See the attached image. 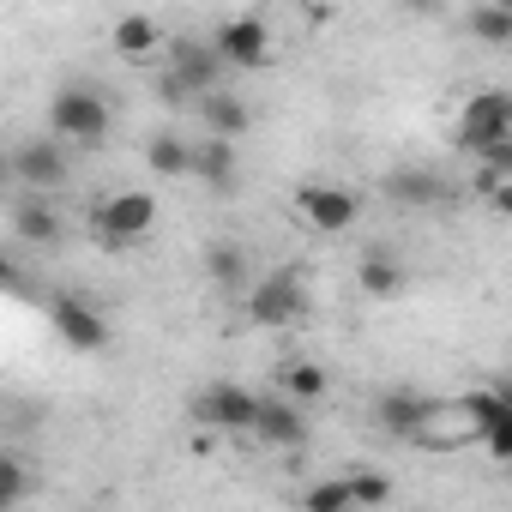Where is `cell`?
I'll return each instance as SVG.
<instances>
[{
    "label": "cell",
    "mask_w": 512,
    "mask_h": 512,
    "mask_svg": "<svg viewBox=\"0 0 512 512\" xmlns=\"http://www.w3.org/2000/svg\"><path fill=\"white\" fill-rule=\"evenodd\" d=\"M187 175H193L199 187H211V193H229V187H235V175H241V163H235V139L205 133V139L187 151Z\"/></svg>",
    "instance_id": "13"
},
{
    "label": "cell",
    "mask_w": 512,
    "mask_h": 512,
    "mask_svg": "<svg viewBox=\"0 0 512 512\" xmlns=\"http://www.w3.org/2000/svg\"><path fill=\"white\" fill-rule=\"evenodd\" d=\"M386 193H392L398 205H440V181L422 175V169H398V175L386 181Z\"/></svg>",
    "instance_id": "25"
},
{
    "label": "cell",
    "mask_w": 512,
    "mask_h": 512,
    "mask_svg": "<svg viewBox=\"0 0 512 512\" xmlns=\"http://www.w3.org/2000/svg\"><path fill=\"white\" fill-rule=\"evenodd\" d=\"M410 446H422V452H458V446H470L476 440V422L458 410V398L452 404H422V416H416V428L404 434Z\"/></svg>",
    "instance_id": "10"
},
{
    "label": "cell",
    "mask_w": 512,
    "mask_h": 512,
    "mask_svg": "<svg viewBox=\"0 0 512 512\" xmlns=\"http://www.w3.org/2000/svg\"><path fill=\"white\" fill-rule=\"evenodd\" d=\"M187 139L175 133V127H163L151 145H145V163H151V175H163V181H187Z\"/></svg>",
    "instance_id": "19"
},
{
    "label": "cell",
    "mask_w": 512,
    "mask_h": 512,
    "mask_svg": "<svg viewBox=\"0 0 512 512\" xmlns=\"http://www.w3.org/2000/svg\"><path fill=\"white\" fill-rule=\"evenodd\" d=\"M302 314H308V284H302V266L266 272L260 284L247 290V320H253V326H296Z\"/></svg>",
    "instance_id": "3"
},
{
    "label": "cell",
    "mask_w": 512,
    "mask_h": 512,
    "mask_svg": "<svg viewBox=\"0 0 512 512\" xmlns=\"http://www.w3.org/2000/svg\"><path fill=\"white\" fill-rule=\"evenodd\" d=\"M500 139H512V97H506V91H476V97L464 103L458 127H452V145L476 157V151H488V145H500Z\"/></svg>",
    "instance_id": "5"
},
{
    "label": "cell",
    "mask_w": 512,
    "mask_h": 512,
    "mask_svg": "<svg viewBox=\"0 0 512 512\" xmlns=\"http://www.w3.org/2000/svg\"><path fill=\"white\" fill-rule=\"evenodd\" d=\"M49 326H55V338H61L67 350H79V356L109 350V320H103L91 302H79V296H55V302H49Z\"/></svg>",
    "instance_id": "9"
},
{
    "label": "cell",
    "mask_w": 512,
    "mask_h": 512,
    "mask_svg": "<svg viewBox=\"0 0 512 512\" xmlns=\"http://www.w3.org/2000/svg\"><path fill=\"white\" fill-rule=\"evenodd\" d=\"M31 488H37V470H31V458H19V452H0V506H19Z\"/></svg>",
    "instance_id": "24"
},
{
    "label": "cell",
    "mask_w": 512,
    "mask_h": 512,
    "mask_svg": "<svg viewBox=\"0 0 512 512\" xmlns=\"http://www.w3.org/2000/svg\"><path fill=\"white\" fill-rule=\"evenodd\" d=\"M109 127H115V109H109V97H103L91 79H67V85L49 97V133H55V139L91 151V145L109 139Z\"/></svg>",
    "instance_id": "1"
},
{
    "label": "cell",
    "mask_w": 512,
    "mask_h": 512,
    "mask_svg": "<svg viewBox=\"0 0 512 512\" xmlns=\"http://www.w3.org/2000/svg\"><path fill=\"white\" fill-rule=\"evenodd\" d=\"M458 410L476 422V434H482V428H494V422H512V398H506L500 386H476V392H464V398H458Z\"/></svg>",
    "instance_id": "21"
},
{
    "label": "cell",
    "mask_w": 512,
    "mask_h": 512,
    "mask_svg": "<svg viewBox=\"0 0 512 512\" xmlns=\"http://www.w3.org/2000/svg\"><path fill=\"white\" fill-rule=\"evenodd\" d=\"M253 404H260V392H247V386H235V380H217V386H205V392L193 398V416H199L205 428L247 434V422H253Z\"/></svg>",
    "instance_id": "11"
},
{
    "label": "cell",
    "mask_w": 512,
    "mask_h": 512,
    "mask_svg": "<svg viewBox=\"0 0 512 512\" xmlns=\"http://www.w3.org/2000/svg\"><path fill=\"white\" fill-rule=\"evenodd\" d=\"M7 181H13V169H7V157H0V193H7Z\"/></svg>",
    "instance_id": "29"
},
{
    "label": "cell",
    "mask_w": 512,
    "mask_h": 512,
    "mask_svg": "<svg viewBox=\"0 0 512 512\" xmlns=\"http://www.w3.org/2000/svg\"><path fill=\"white\" fill-rule=\"evenodd\" d=\"M302 506L308 512H350V476H326V482L302 488Z\"/></svg>",
    "instance_id": "26"
},
{
    "label": "cell",
    "mask_w": 512,
    "mask_h": 512,
    "mask_svg": "<svg viewBox=\"0 0 512 512\" xmlns=\"http://www.w3.org/2000/svg\"><path fill=\"white\" fill-rule=\"evenodd\" d=\"M7 169H13V181H25L31 193H55V187H67V175H73V145L55 139V133H37V139H25V145L7 157Z\"/></svg>",
    "instance_id": "4"
},
{
    "label": "cell",
    "mask_w": 512,
    "mask_h": 512,
    "mask_svg": "<svg viewBox=\"0 0 512 512\" xmlns=\"http://www.w3.org/2000/svg\"><path fill=\"white\" fill-rule=\"evenodd\" d=\"M464 31H470L482 49H506V43H512V7H506V0H482V7H470Z\"/></svg>",
    "instance_id": "17"
},
{
    "label": "cell",
    "mask_w": 512,
    "mask_h": 512,
    "mask_svg": "<svg viewBox=\"0 0 512 512\" xmlns=\"http://www.w3.org/2000/svg\"><path fill=\"white\" fill-rule=\"evenodd\" d=\"M247 434H260V440L278 446V452H296V446H308V416H302L296 398H260V404H253Z\"/></svg>",
    "instance_id": "12"
},
{
    "label": "cell",
    "mask_w": 512,
    "mask_h": 512,
    "mask_svg": "<svg viewBox=\"0 0 512 512\" xmlns=\"http://www.w3.org/2000/svg\"><path fill=\"white\" fill-rule=\"evenodd\" d=\"M13 223H19V235L25 241H37V247H49V241H61V211L43 199V193H31L19 211H13Z\"/></svg>",
    "instance_id": "20"
},
{
    "label": "cell",
    "mask_w": 512,
    "mask_h": 512,
    "mask_svg": "<svg viewBox=\"0 0 512 512\" xmlns=\"http://www.w3.org/2000/svg\"><path fill=\"white\" fill-rule=\"evenodd\" d=\"M163 55H169L163 85H157V97H163V103L187 109L199 91L223 85V61H217V49H211V43H199V37H163Z\"/></svg>",
    "instance_id": "2"
},
{
    "label": "cell",
    "mask_w": 512,
    "mask_h": 512,
    "mask_svg": "<svg viewBox=\"0 0 512 512\" xmlns=\"http://www.w3.org/2000/svg\"><path fill=\"white\" fill-rule=\"evenodd\" d=\"M422 404H428L422 392H410V386H398V392H386V398L374 404V422H380V428H386L392 440H404V434L416 428V416H422Z\"/></svg>",
    "instance_id": "18"
},
{
    "label": "cell",
    "mask_w": 512,
    "mask_h": 512,
    "mask_svg": "<svg viewBox=\"0 0 512 512\" xmlns=\"http://www.w3.org/2000/svg\"><path fill=\"white\" fill-rule=\"evenodd\" d=\"M193 109H199V121H205V133H223V139H241L247 127H253V109L229 91V85H211V91H199L193 97Z\"/></svg>",
    "instance_id": "14"
},
{
    "label": "cell",
    "mask_w": 512,
    "mask_h": 512,
    "mask_svg": "<svg viewBox=\"0 0 512 512\" xmlns=\"http://www.w3.org/2000/svg\"><path fill=\"white\" fill-rule=\"evenodd\" d=\"M392 500V482L386 476H374V470H356L350 476V506H386Z\"/></svg>",
    "instance_id": "27"
},
{
    "label": "cell",
    "mask_w": 512,
    "mask_h": 512,
    "mask_svg": "<svg viewBox=\"0 0 512 512\" xmlns=\"http://www.w3.org/2000/svg\"><path fill=\"white\" fill-rule=\"evenodd\" d=\"M284 392H290L296 404H320V398L332 392V374H326L320 362H284Z\"/></svg>",
    "instance_id": "22"
},
{
    "label": "cell",
    "mask_w": 512,
    "mask_h": 512,
    "mask_svg": "<svg viewBox=\"0 0 512 512\" xmlns=\"http://www.w3.org/2000/svg\"><path fill=\"white\" fill-rule=\"evenodd\" d=\"M151 223H157V199L145 193V187H121V193H109L103 205H91V229L103 235V241H139V235H151Z\"/></svg>",
    "instance_id": "6"
},
{
    "label": "cell",
    "mask_w": 512,
    "mask_h": 512,
    "mask_svg": "<svg viewBox=\"0 0 512 512\" xmlns=\"http://www.w3.org/2000/svg\"><path fill=\"white\" fill-rule=\"evenodd\" d=\"M296 211H302L308 229H320V235H344V229H356L362 199H356L350 187H332V181H302V187H296Z\"/></svg>",
    "instance_id": "8"
},
{
    "label": "cell",
    "mask_w": 512,
    "mask_h": 512,
    "mask_svg": "<svg viewBox=\"0 0 512 512\" xmlns=\"http://www.w3.org/2000/svg\"><path fill=\"white\" fill-rule=\"evenodd\" d=\"M211 49H217V61L235 67V73H260V67H272V25L253 19V13L223 19L217 37H211Z\"/></svg>",
    "instance_id": "7"
},
{
    "label": "cell",
    "mask_w": 512,
    "mask_h": 512,
    "mask_svg": "<svg viewBox=\"0 0 512 512\" xmlns=\"http://www.w3.org/2000/svg\"><path fill=\"white\" fill-rule=\"evenodd\" d=\"M356 284H362L374 302H386V296H398V290H404V266L392 260L386 247H368V253H362V266H356Z\"/></svg>",
    "instance_id": "16"
},
{
    "label": "cell",
    "mask_w": 512,
    "mask_h": 512,
    "mask_svg": "<svg viewBox=\"0 0 512 512\" xmlns=\"http://www.w3.org/2000/svg\"><path fill=\"white\" fill-rule=\"evenodd\" d=\"M446 7V0H404V13H416V19H434Z\"/></svg>",
    "instance_id": "28"
},
{
    "label": "cell",
    "mask_w": 512,
    "mask_h": 512,
    "mask_svg": "<svg viewBox=\"0 0 512 512\" xmlns=\"http://www.w3.org/2000/svg\"><path fill=\"white\" fill-rule=\"evenodd\" d=\"M205 272H211V284H217V290H247V253L217 241V247L205 253Z\"/></svg>",
    "instance_id": "23"
},
{
    "label": "cell",
    "mask_w": 512,
    "mask_h": 512,
    "mask_svg": "<svg viewBox=\"0 0 512 512\" xmlns=\"http://www.w3.org/2000/svg\"><path fill=\"white\" fill-rule=\"evenodd\" d=\"M109 43H115V55H121V61H145V55H157V49H163V25H157L151 13H127V19H115Z\"/></svg>",
    "instance_id": "15"
}]
</instances>
